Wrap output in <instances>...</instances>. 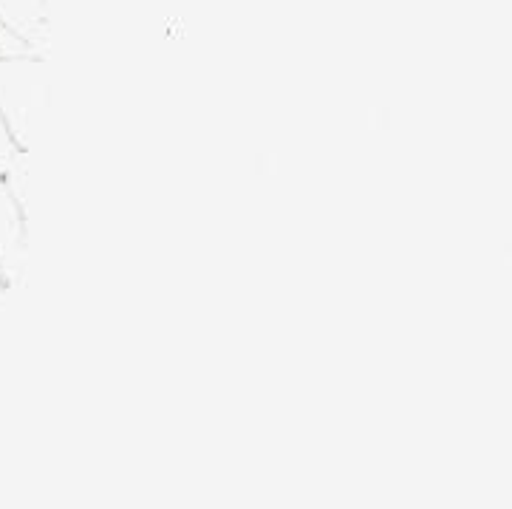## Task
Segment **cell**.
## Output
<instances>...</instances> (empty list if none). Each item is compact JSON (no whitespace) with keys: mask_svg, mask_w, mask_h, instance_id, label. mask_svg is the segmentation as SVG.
Returning <instances> with one entry per match:
<instances>
[{"mask_svg":"<svg viewBox=\"0 0 512 509\" xmlns=\"http://www.w3.org/2000/svg\"><path fill=\"white\" fill-rule=\"evenodd\" d=\"M49 102V74L43 57H3L0 60V119L23 153L32 148L37 119Z\"/></svg>","mask_w":512,"mask_h":509,"instance_id":"1","label":"cell"},{"mask_svg":"<svg viewBox=\"0 0 512 509\" xmlns=\"http://www.w3.org/2000/svg\"><path fill=\"white\" fill-rule=\"evenodd\" d=\"M0 26L17 34L40 57L49 34L46 0H0Z\"/></svg>","mask_w":512,"mask_h":509,"instance_id":"2","label":"cell"},{"mask_svg":"<svg viewBox=\"0 0 512 509\" xmlns=\"http://www.w3.org/2000/svg\"><path fill=\"white\" fill-rule=\"evenodd\" d=\"M26 230V207L0 176V275H6V266L26 252Z\"/></svg>","mask_w":512,"mask_h":509,"instance_id":"3","label":"cell"},{"mask_svg":"<svg viewBox=\"0 0 512 509\" xmlns=\"http://www.w3.org/2000/svg\"><path fill=\"white\" fill-rule=\"evenodd\" d=\"M23 156V150L17 148L15 139L9 136V131H6V125H3V119H0V176H6L12 167H15V162Z\"/></svg>","mask_w":512,"mask_h":509,"instance_id":"4","label":"cell"},{"mask_svg":"<svg viewBox=\"0 0 512 509\" xmlns=\"http://www.w3.org/2000/svg\"><path fill=\"white\" fill-rule=\"evenodd\" d=\"M6 300H9V283H6L3 275H0V317H3V312H6Z\"/></svg>","mask_w":512,"mask_h":509,"instance_id":"5","label":"cell"}]
</instances>
